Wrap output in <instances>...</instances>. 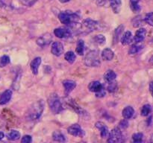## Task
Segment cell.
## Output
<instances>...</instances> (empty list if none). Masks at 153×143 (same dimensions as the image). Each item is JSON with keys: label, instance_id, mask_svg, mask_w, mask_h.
I'll return each instance as SVG.
<instances>
[{"label": "cell", "instance_id": "cell-1", "mask_svg": "<svg viewBox=\"0 0 153 143\" xmlns=\"http://www.w3.org/2000/svg\"><path fill=\"white\" fill-rule=\"evenodd\" d=\"M58 19L61 23L64 25L70 28H76L79 25V16L76 13H73L72 11H63L61 12L58 15Z\"/></svg>", "mask_w": 153, "mask_h": 143}, {"label": "cell", "instance_id": "cell-2", "mask_svg": "<svg viewBox=\"0 0 153 143\" xmlns=\"http://www.w3.org/2000/svg\"><path fill=\"white\" fill-rule=\"evenodd\" d=\"M44 110V101L43 100H39L33 103L28 108L26 113V119L30 121L37 120L43 114Z\"/></svg>", "mask_w": 153, "mask_h": 143}, {"label": "cell", "instance_id": "cell-3", "mask_svg": "<svg viewBox=\"0 0 153 143\" xmlns=\"http://www.w3.org/2000/svg\"><path fill=\"white\" fill-rule=\"evenodd\" d=\"M48 104H49L50 110L54 114H58L62 111V104H61L59 97L56 93L50 94L49 99H48Z\"/></svg>", "mask_w": 153, "mask_h": 143}, {"label": "cell", "instance_id": "cell-4", "mask_svg": "<svg viewBox=\"0 0 153 143\" xmlns=\"http://www.w3.org/2000/svg\"><path fill=\"white\" fill-rule=\"evenodd\" d=\"M85 65L90 67H97L100 66V59L99 52L96 50L91 51L87 54L85 59Z\"/></svg>", "mask_w": 153, "mask_h": 143}, {"label": "cell", "instance_id": "cell-5", "mask_svg": "<svg viewBox=\"0 0 153 143\" xmlns=\"http://www.w3.org/2000/svg\"><path fill=\"white\" fill-rule=\"evenodd\" d=\"M123 137L122 131L119 128H115L109 133L108 143H117Z\"/></svg>", "mask_w": 153, "mask_h": 143}, {"label": "cell", "instance_id": "cell-6", "mask_svg": "<svg viewBox=\"0 0 153 143\" xmlns=\"http://www.w3.org/2000/svg\"><path fill=\"white\" fill-rule=\"evenodd\" d=\"M67 132L69 134L73 136L77 137H82L85 135V132L81 128V126L78 124H74V125H71L67 129Z\"/></svg>", "mask_w": 153, "mask_h": 143}, {"label": "cell", "instance_id": "cell-7", "mask_svg": "<svg viewBox=\"0 0 153 143\" xmlns=\"http://www.w3.org/2000/svg\"><path fill=\"white\" fill-rule=\"evenodd\" d=\"M54 34L58 38L65 39L71 36L72 31H70V28H58L55 29Z\"/></svg>", "mask_w": 153, "mask_h": 143}, {"label": "cell", "instance_id": "cell-8", "mask_svg": "<svg viewBox=\"0 0 153 143\" xmlns=\"http://www.w3.org/2000/svg\"><path fill=\"white\" fill-rule=\"evenodd\" d=\"M52 37L49 33H46V34H43L40 37H39L37 40V44L40 47H45V46H48L49 43L52 42Z\"/></svg>", "mask_w": 153, "mask_h": 143}, {"label": "cell", "instance_id": "cell-9", "mask_svg": "<svg viewBox=\"0 0 153 143\" xmlns=\"http://www.w3.org/2000/svg\"><path fill=\"white\" fill-rule=\"evenodd\" d=\"M83 26L88 31H97L100 28V24L97 21H94L91 19H86L83 22Z\"/></svg>", "mask_w": 153, "mask_h": 143}, {"label": "cell", "instance_id": "cell-10", "mask_svg": "<svg viewBox=\"0 0 153 143\" xmlns=\"http://www.w3.org/2000/svg\"><path fill=\"white\" fill-rule=\"evenodd\" d=\"M64 46L60 42H54L51 48V52L53 55L56 57H60L64 53Z\"/></svg>", "mask_w": 153, "mask_h": 143}, {"label": "cell", "instance_id": "cell-11", "mask_svg": "<svg viewBox=\"0 0 153 143\" xmlns=\"http://www.w3.org/2000/svg\"><path fill=\"white\" fill-rule=\"evenodd\" d=\"M96 128H98L100 130V135L102 139H105L107 137H108L109 135V130L108 128H107L105 123H103L102 122H97L95 125Z\"/></svg>", "mask_w": 153, "mask_h": 143}, {"label": "cell", "instance_id": "cell-12", "mask_svg": "<svg viewBox=\"0 0 153 143\" xmlns=\"http://www.w3.org/2000/svg\"><path fill=\"white\" fill-rule=\"evenodd\" d=\"M12 98V91L10 89H7L4 91L0 97V105H4L10 101Z\"/></svg>", "mask_w": 153, "mask_h": 143}, {"label": "cell", "instance_id": "cell-13", "mask_svg": "<svg viewBox=\"0 0 153 143\" xmlns=\"http://www.w3.org/2000/svg\"><path fill=\"white\" fill-rule=\"evenodd\" d=\"M146 30L145 28H139L135 33V35H134V40L136 43H140L144 40L145 37H146Z\"/></svg>", "mask_w": 153, "mask_h": 143}, {"label": "cell", "instance_id": "cell-14", "mask_svg": "<svg viewBox=\"0 0 153 143\" xmlns=\"http://www.w3.org/2000/svg\"><path fill=\"white\" fill-rule=\"evenodd\" d=\"M52 139H53L54 141L60 143H64L67 141L65 135L60 130L54 131L53 133H52Z\"/></svg>", "mask_w": 153, "mask_h": 143}, {"label": "cell", "instance_id": "cell-15", "mask_svg": "<svg viewBox=\"0 0 153 143\" xmlns=\"http://www.w3.org/2000/svg\"><path fill=\"white\" fill-rule=\"evenodd\" d=\"M103 88L102 85L100 83V81H97V80H95V81H92L89 83L88 85V89H89L91 92H100L102 89Z\"/></svg>", "mask_w": 153, "mask_h": 143}, {"label": "cell", "instance_id": "cell-16", "mask_svg": "<svg viewBox=\"0 0 153 143\" xmlns=\"http://www.w3.org/2000/svg\"><path fill=\"white\" fill-rule=\"evenodd\" d=\"M41 64V58L37 57H35L31 63V69L34 74H37L38 73V69L40 65Z\"/></svg>", "mask_w": 153, "mask_h": 143}, {"label": "cell", "instance_id": "cell-17", "mask_svg": "<svg viewBox=\"0 0 153 143\" xmlns=\"http://www.w3.org/2000/svg\"><path fill=\"white\" fill-rule=\"evenodd\" d=\"M133 40L132 34L131 31H126L123 34L122 37H121V43L123 46H127V45L130 44Z\"/></svg>", "mask_w": 153, "mask_h": 143}, {"label": "cell", "instance_id": "cell-18", "mask_svg": "<svg viewBox=\"0 0 153 143\" xmlns=\"http://www.w3.org/2000/svg\"><path fill=\"white\" fill-rule=\"evenodd\" d=\"M114 52L109 48H106V49H103V51L102 52V60L106 61H110L111 60L114 58Z\"/></svg>", "mask_w": 153, "mask_h": 143}, {"label": "cell", "instance_id": "cell-19", "mask_svg": "<svg viewBox=\"0 0 153 143\" xmlns=\"http://www.w3.org/2000/svg\"><path fill=\"white\" fill-rule=\"evenodd\" d=\"M63 86H64L66 92L69 93L76 88V83L72 80H66L63 82Z\"/></svg>", "mask_w": 153, "mask_h": 143}, {"label": "cell", "instance_id": "cell-20", "mask_svg": "<svg viewBox=\"0 0 153 143\" xmlns=\"http://www.w3.org/2000/svg\"><path fill=\"white\" fill-rule=\"evenodd\" d=\"M134 114V110L132 107L131 106H128V107H125L123 110L122 115L123 117L125 119H130L132 118V116Z\"/></svg>", "mask_w": 153, "mask_h": 143}, {"label": "cell", "instance_id": "cell-21", "mask_svg": "<svg viewBox=\"0 0 153 143\" xmlns=\"http://www.w3.org/2000/svg\"><path fill=\"white\" fill-rule=\"evenodd\" d=\"M109 1H110V6L112 10L115 13H119L121 10V6H122L121 0H109Z\"/></svg>", "mask_w": 153, "mask_h": 143}, {"label": "cell", "instance_id": "cell-22", "mask_svg": "<svg viewBox=\"0 0 153 143\" xmlns=\"http://www.w3.org/2000/svg\"><path fill=\"white\" fill-rule=\"evenodd\" d=\"M20 133L16 130H11L9 131L7 134V139L10 140V141H16L20 138Z\"/></svg>", "mask_w": 153, "mask_h": 143}, {"label": "cell", "instance_id": "cell-23", "mask_svg": "<svg viewBox=\"0 0 153 143\" xmlns=\"http://www.w3.org/2000/svg\"><path fill=\"white\" fill-rule=\"evenodd\" d=\"M130 7L134 13H139L141 10L140 0H130Z\"/></svg>", "mask_w": 153, "mask_h": 143}, {"label": "cell", "instance_id": "cell-24", "mask_svg": "<svg viewBox=\"0 0 153 143\" xmlns=\"http://www.w3.org/2000/svg\"><path fill=\"white\" fill-rule=\"evenodd\" d=\"M117 74L113 71V70H108L104 74V79L105 81L111 82L113 81L116 79Z\"/></svg>", "mask_w": 153, "mask_h": 143}, {"label": "cell", "instance_id": "cell-25", "mask_svg": "<svg viewBox=\"0 0 153 143\" xmlns=\"http://www.w3.org/2000/svg\"><path fill=\"white\" fill-rule=\"evenodd\" d=\"M144 136L142 133H136L132 135L131 143H144Z\"/></svg>", "mask_w": 153, "mask_h": 143}, {"label": "cell", "instance_id": "cell-26", "mask_svg": "<svg viewBox=\"0 0 153 143\" xmlns=\"http://www.w3.org/2000/svg\"><path fill=\"white\" fill-rule=\"evenodd\" d=\"M85 51V43L82 40H79L76 44V52L79 55H83Z\"/></svg>", "mask_w": 153, "mask_h": 143}, {"label": "cell", "instance_id": "cell-27", "mask_svg": "<svg viewBox=\"0 0 153 143\" xmlns=\"http://www.w3.org/2000/svg\"><path fill=\"white\" fill-rule=\"evenodd\" d=\"M64 58H65V60L68 63H74V61L76 60V56L73 52H66V54L64 55Z\"/></svg>", "mask_w": 153, "mask_h": 143}, {"label": "cell", "instance_id": "cell-28", "mask_svg": "<svg viewBox=\"0 0 153 143\" xmlns=\"http://www.w3.org/2000/svg\"><path fill=\"white\" fill-rule=\"evenodd\" d=\"M142 49H143V46L139 45L138 43H137V44L133 45V46L130 48L129 51H128V53H129V55H135V54L138 53Z\"/></svg>", "mask_w": 153, "mask_h": 143}, {"label": "cell", "instance_id": "cell-29", "mask_svg": "<svg viewBox=\"0 0 153 143\" xmlns=\"http://www.w3.org/2000/svg\"><path fill=\"white\" fill-rule=\"evenodd\" d=\"M94 41L97 44L100 45V46H102L105 43L106 39L105 37V36H103L102 34H98V35H96L94 38Z\"/></svg>", "mask_w": 153, "mask_h": 143}, {"label": "cell", "instance_id": "cell-30", "mask_svg": "<svg viewBox=\"0 0 153 143\" xmlns=\"http://www.w3.org/2000/svg\"><path fill=\"white\" fill-rule=\"evenodd\" d=\"M151 110H152V108H151V106L149 104H145V105L143 106L141 109V111H140V114H141L142 116H149V113H151Z\"/></svg>", "mask_w": 153, "mask_h": 143}, {"label": "cell", "instance_id": "cell-31", "mask_svg": "<svg viewBox=\"0 0 153 143\" xmlns=\"http://www.w3.org/2000/svg\"><path fill=\"white\" fill-rule=\"evenodd\" d=\"M124 30V26L123 25H120V26H118V28H116L114 32V42H117L119 40L120 36L121 35V34L123 33V31Z\"/></svg>", "mask_w": 153, "mask_h": 143}, {"label": "cell", "instance_id": "cell-32", "mask_svg": "<svg viewBox=\"0 0 153 143\" xmlns=\"http://www.w3.org/2000/svg\"><path fill=\"white\" fill-rule=\"evenodd\" d=\"M10 57L7 55H3L0 57V67H4L10 63Z\"/></svg>", "mask_w": 153, "mask_h": 143}, {"label": "cell", "instance_id": "cell-33", "mask_svg": "<svg viewBox=\"0 0 153 143\" xmlns=\"http://www.w3.org/2000/svg\"><path fill=\"white\" fill-rule=\"evenodd\" d=\"M108 86H107V90L109 92H114L117 88V82H115L114 80L111 82H108Z\"/></svg>", "mask_w": 153, "mask_h": 143}, {"label": "cell", "instance_id": "cell-34", "mask_svg": "<svg viewBox=\"0 0 153 143\" xmlns=\"http://www.w3.org/2000/svg\"><path fill=\"white\" fill-rule=\"evenodd\" d=\"M144 21L148 24V25L153 27V12L146 13V15L145 16L144 18Z\"/></svg>", "mask_w": 153, "mask_h": 143}, {"label": "cell", "instance_id": "cell-35", "mask_svg": "<svg viewBox=\"0 0 153 143\" xmlns=\"http://www.w3.org/2000/svg\"><path fill=\"white\" fill-rule=\"evenodd\" d=\"M142 19L140 16H137V17L134 18L132 21V23H133V26L134 27H139L140 25H142Z\"/></svg>", "mask_w": 153, "mask_h": 143}, {"label": "cell", "instance_id": "cell-36", "mask_svg": "<svg viewBox=\"0 0 153 143\" xmlns=\"http://www.w3.org/2000/svg\"><path fill=\"white\" fill-rule=\"evenodd\" d=\"M31 142H32V137L30 135L23 136L21 139V143H31Z\"/></svg>", "mask_w": 153, "mask_h": 143}, {"label": "cell", "instance_id": "cell-37", "mask_svg": "<svg viewBox=\"0 0 153 143\" xmlns=\"http://www.w3.org/2000/svg\"><path fill=\"white\" fill-rule=\"evenodd\" d=\"M18 1H19L21 4H23V5L30 7V6H31L34 4L35 0H18Z\"/></svg>", "mask_w": 153, "mask_h": 143}, {"label": "cell", "instance_id": "cell-38", "mask_svg": "<svg viewBox=\"0 0 153 143\" xmlns=\"http://www.w3.org/2000/svg\"><path fill=\"white\" fill-rule=\"evenodd\" d=\"M128 127V122L127 121V119H123L122 121H120V128H123V129H126Z\"/></svg>", "mask_w": 153, "mask_h": 143}, {"label": "cell", "instance_id": "cell-39", "mask_svg": "<svg viewBox=\"0 0 153 143\" xmlns=\"http://www.w3.org/2000/svg\"><path fill=\"white\" fill-rule=\"evenodd\" d=\"M105 94H106L105 89L104 87H103L102 89L100 91V92H98L96 93V96H97V98H102V97H104L105 95Z\"/></svg>", "mask_w": 153, "mask_h": 143}, {"label": "cell", "instance_id": "cell-40", "mask_svg": "<svg viewBox=\"0 0 153 143\" xmlns=\"http://www.w3.org/2000/svg\"><path fill=\"white\" fill-rule=\"evenodd\" d=\"M108 1V0H97V4L100 7H102V6H104Z\"/></svg>", "mask_w": 153, "mask_h": 143}, {"label": "cell", "instance_id": "cell-41", "mask_svg": "<svg viewBox=\"0 0 153 143\" xmlns=\"http://www.w3.org/2000/svg\"><path fill=\"white\" fill-rule=\"evenodd\" d=\"M149 91H150L151 94H152V96L153 97V80L150 82L149 83Z\"/></svg>", "mask_w": 153, "mask_h": 143}, {"label": "cell", "instance_id": "cell-42", "mask_svg": "<svg viewBox=\"0 0 153 143\" xmlns=\"http://www.w3.org/2000/svg\"><path fill=\"white\" fill-rule=\"evenodd\" d=\"M4 133L1 132V131H0V141H1V140L2 139L4 138Z\"/></svg>", "mask_w": 153, "mask_h": 143}, {"label": "cell", "instance_id": "cell-43", "mask_svg": "<svg viewBox=\"0 0 153 143\" xmlns=\"http://www.w3.org/2000/svg\"><path fill=\"white\" fill-rule=\"evenodd\" d=\"M59 1L62 3H66V2H68V1H70V0H59Z\"/></svg>", "mask_w": 153, "mask_h": 143}, {"label": "cell", "instance_id": "cell-44", "mask_svg": "<svg viewBox=\"0 0 153 143\" xmlns=\"http://www.w3.org/2000/svg\"><path fill=\"white\" fill-rule=\"evenodd\" d=\"M150 143H153V134L151 135L150 137Z\"/></svg>", "mask_w": 153, "mask_h": 143}, {"label": "cell", "instance_id": "cell-45", "mask_svg": "<svg viewBox=\"0 0 153 143\" xmlns=\"http://www.w3.org/2000/svg\"><path fill=\"white\" fill-rule=\"evenodd\" d=\"M149 63H150L153 64V56L150 58V59H149Z\"/></svg>", "mask_w": 153, "mask_h": 143}, {"label": "cell", "instance_id": "cell-46", "mask_svg": "<svg viewBox=\"0 0 153 143\" xmlns=\"http://www.w3.org/2000/svg\"><path fill=\"white\" fill-rule=\"evenodd\" d=\"M152 42H153V39H152Z\"/></svg>", "mask_w": 153, "mask_h": 143}]
</instances>
